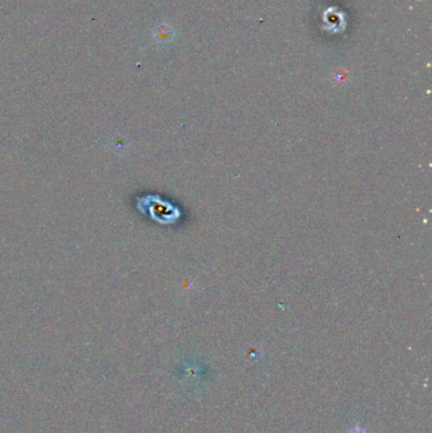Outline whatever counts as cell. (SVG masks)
Wrapping results in <instances>:
<instances>
[{
  "label": "cell",
  "instance_id": "cell-2",
  "mask_svg": "<svg viewBox=\"0 0 432 433\" xmlns=\"http://www.w3.org/2000/svg\"><path fill=\"white\" fill-rule=\"evenodd\" d=\"M348 433H368L366 432V430L362 427V425H354L353 428H350L348 430Z\"/></svg>",
  "mask_w": 432,
  "mask_h": 433
},
{
  "label": "cell",
  "instance_id": "cell-1",
  "mask_svg": "<svg viewBox=\"0 0 432 433\" xmlns=\"http://www.w3.org/2000/svg\"><path fill=\"white\" fill-rule=\"evenodd\" d=\"M142 201H145V205H142L144 207L142 210H146L147 214H150L153 219L160 222V223H165V225L174 223L180 214L178 209L170 205L169 203H166V201H162L159 198L148 197L145 201L142 199ZM142 207H139V208H142Z\"/></svg>",
  "mask_w": 432,
  "mask_h": 433
}]
</instances>
